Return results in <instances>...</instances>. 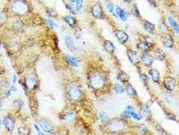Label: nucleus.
<instances>
[{
    "label": "nucleus",
    "instance_id": "f257e3e1",
    "mask_svg": "<svg viewBox=\"0 0 179 135\" xmlns=\"http://www.w3.org/2000/svg\"><path fill=\"white\" fill-rule=\"evenodd\" d=\"M11 10L18 16H23L27 13L28 10V4L23 1H15L12 4Z\"/></svg>",
    "mask_w": 179,
    "mask_h": 135
},
{
    "label": "nucleus",
    "instance_id": "f03ea898",
    "mask_svg": "<svg viewBox=\"0 0 179 135\" xmlns=\"http://www.w3.org/2000/svg\"><path fill=\"white\" fill-rule=\"evenodd\" d=\"M91 86L95 89H99L102 87L104 84L103 78L100 74L93 75L90 79Z\"/></svg>",
    "mask_w": 179,
    "mask_h": 135
},
{
    "label": "nucleus",
    "instance_id": "7ed1b4c3",
    "mask_svg": "<svg viewBox=\"0 0 179 135\" xmlns=\"http://www.w3.org/2000/svg\"><path fill=\"white\" fill-rule=\"evenodd\" d=\"M3 124L7 131L9 132H12L14 129L16 122H15L14 118L11 115H8L4 118Z\"/></svg>",
    "mask_w": 179,
    "mask_h": 135
},
{
    "label": "nucleus",
    "instance_id": "20e7f679",
    "mask_svg": "<svg viewBox=\"0 0 179 135\" xmlns=\"http://www.w3.org/2000/svg\"><path fill=\"white\" fill-rule=\"evenodd\" d=\"M39 126L41 129L45 132L51 133L54 130V125L51 121L48 120H45V119L40 120L39 121Z\"/></svg>",
    "mask_w": 179,
    "mask_h": 135
},
{
    "label": "nucleus",
    "instance_id": "39448f33",
    "mask_svg": "<svg viewBox=\"0 0 179 135\" xmlns=\"http://www.w3.org/2000/svg\"><path fill=\"white\" fill-rule=\"evenodd\" d=\"M81 91L80 88L76 85L71 86L68 91V97L71 100H78L81 96Z\"/></svg>",
    "mask_w": 179,
    "mask_h": 135
},
{
    "label": "nucleus",
    "instance_id": "423d86ee",
    "mask_svg": "<svg viewBox=\"0 0 179 135\" xmlns=\"http://www.w3.org/2000/svg\"><path fill=\"white\" fill-rule=\"evenodd\" d=\"M109 128L113 132H119L125 127V123L121 120L111 121L109 124Z\"/></svg>",
    "mask_w": 179,
    "mask_h": 135
},
{
    "label": "nucleus",
    "instance_id": "0eeeda50",
    "mask_svg": "<svg viewBox=\"0 0 179 135\" xmlns=\"http://www.w3.org/2000/svg\"><path fill=\"white\" fill-rule=\"evenodd\" d=\"M92 12L94 16L97 18H100L102 16V9L99 4H95L92 7Z\"/></svg>",
    "mask_w": 179,
    "mask_h": 135
},
{
    "label": "nucleus",
    "instance_id": "6e6552de",
    "mask_svg": "<svg viewBox=\"0 0 179 135\" xmlns=\"http://www.w3.org/2000/svg\"><path fill=\"white\" fill-rule=\"evenodd\" d=\"M65 45H66L67 48L69 49V51H71V52H73L76 50V46L74 45L73 41L72 38L69 35H67L65 37Z\"/></svg>",
    "mask_w": 179,
    "mask_h": 135
},
{
    "label": "nucleus",
    "instance_id": "1a4fd4ad",
    "mask_svg": "<svg viewBox=\"0 0 179 135\" xmlns=\"http://www.w3.org/2000/svg\"><path fill=\"white\" fill-rule=\"evenodd\" d=\"M26 86L30 89H33L36 85V80L33 76H30L26 79L25 81Z\"/></svg>",
    "mask_w": 179,
    "mask_h": 135
},
{
    "label": "nucleus",
    "instance_id": "9d476101",
    "mask_svg": "<svg viewBox=\"0 0 179 135\" xmlns=\"http://www.w3.org/2000/svg\"><path fill=\"white\" fill-rule=\"evenodd\" d=\"M65 60L67 61V62L69 65L72 66H74V67H77L78 66V62L76 60V58H75L74 57L71 56V55H69V54H67L65 55Z\"/></svg>",
    "mask_w": 179,
    "mask_h": 135
},
{
    "label": "nucleus",
    "instance_id": "9b49d317",
    "mask_svg": "<svg viewBox=\"0 0 179 135\" xmlns=\"http://www.w3.org/2000/svg\"><path fill=\"white\" fill-rule=\"evenodd\" d=\"M64 20H65V22H66V23H67L70 26H72V27L75 26L76 23H77L76 19L75 18H73V16H69V15L64 16Z\"/></svg>",
    "mask_w": 179,
    "mask_h": 135
},
{
    "label": "nucleus",
    "instance_id": "f8f14e48",
    "mask_svg": "<svg viewBox=\"0 0 179 135\" xmlns=\"http://www.w3.org/2000/svg\"><path fill=\"white\" fill-rule=\"evenodd\" d=\"M116 36L118 38V39L119 40V41H121V43L125 42L127 41V38H128V36H127V34L125 32L121 31H117L116 33Z\"/></svg>",
    "mask_w": 179,
    "mask_h": 135
},
{
    "label": "nucleus",
    "instance_id": "ddd939ff",
    "mask_svg": "<svg viewBox=\"0 0 179 135\" xmlns=\"http://www.w3.org/2000/svg\"><path fill=\"white\" fill-rule=\"evenodd\" d=\"M31 130L28 126H20L18 129L19 135H29L30 134Z\"/></svg>",
    "mask_w": 179,
    "mask_h": 135
},
{
    "label": "nucleus",
    "instance_id": "4468645a",
    "mask_svg": "<svg viewBox=\"0 0 179 135\" xmlns=\"http://www.w3.org/2000/svg\"><path fill=\"white\" fill-rule=\"evenodd\" d=\"M141 60H142L143 64L148 66V65H150L152 63L153 58H152V57L150 56V55H148V54H144V55H143L142 57H141Z\"/></svg>",
    "mask_w": 179,
    "mask_h": 135
},
{
    "label": "nucleus",
    "instance_id": "2eb2a0df",
    "mask_svg": "<svg viewBox=\"0 0 179 135\" xmlns=\"http://www.w3.org/2000/svg\"><path fill=\"white\" fill-rule=\"evenodd\" d=\"M165 85L168 89L173 90L174 89V86H175V81L173 79H170V78H169V79L168 78L165 81Z\"/></svg>",
    "mask_w": 179,
    "mask_h": 135
},
{
    "label": "nucleus",
    "instance_id": "dca6fc26",
    "mask_svg": "<svg viewBox=\"0 0 179 135\" xmlns=\"http://www.w3.org/2000/svg\"><path fill=\"white\" fill-rule=\"evenodd\" d=\"M169 22H170V25L172 27L174 31H176L177 33H179V25L177 23V22L176 21L174 18H172V17L169 18Z\"/></svg>",
    "mask_w": 179,
    "mask_h": 135
},
{
    "label": "nucleus",
    "instance_id": "f3484780",
    "mask_svg": "<svg viewBox=\"0 0 179 135\" xmlns=\"http://www.w3.org/2000/svg\"><path fill=\"white\" fill-rule=\"evenodd\" d=\"M116 13L117 14L118 16L120 17V18L123 21H125V20H126V19H127V16H126V15H125L124 11H123L121 7H117V9H116Z\"/></svg>",
    "mask_w": 179,
    "mask_h": 135
},
{
    "label": "nucleus",
    "instance_id": "a211bd4d",
    "mask_svg": "<svg viewBox=\"0 0 179 135\" xmlns=\"http://www.w3.org/2000/svg\"><path fill=\"white\" fill-rule=\"evenodd\" d=\"M104 45L105 49H106L107 51H109H109H110V52H112V51H114V45H113L112 43L110 42V41H106Z\"/></svg>",
    "mask_w": 179,
    "mask_h": 135
},
{
    "label": "nucleus",
    "instance_id": "6ab92c4d",
    "mask_svg": "<svg viewBox=\"0 0 179 135\" xmlns=\"http://www.w3.org/2000/svg\"><path fill=\"white\" fill-rule=\"evenodd\" d=\"M13 104L14 105V107L16 108V109L20 110L22 109V108L24 105V102L22 101L21 99H16V100L14 101V103Z\"/></svg>",
    "mask_w": 179,
    "mask_h": 135
},
{
    "label": "nucleus",
    "instance_id": "aec40b11",
    "mask_svg": "<svg viewBox=\"0 0 179 135\" xmlns=\"http://www.w3.org/2000/svg\"><path fill=\"white\" fill-rule=\"evenodd\" d=\"M74 117H75V113H73V111H70V112H68V113H65L64 116V119L65 120L71 121L74 118Z\"/></svg>",
    "mask_w": 179,
    "mask_h": 135
},
{
    "label": "nucleus",
    "instance_id": "412c9836",
    "mask_svg": "<svg viewBox=\"0 0 179 135\" xmlns=\"http://www.w3.org/2000/svg\"><path fill=\"white\" fill-rule=\"evenodd\" d=\"M150 75L152 76V79H153V80H154V81H156V82H157L158 80H159V74H158V72L156 71V70H151L150 71Z\"/></svg>",
    "mask_w": 179,
    "mask_h": 135
},
{
    "label": "nucleus",
    "instance_id": "4be33fe9",
    "mask_svg": "<svg viewBox=\"0 0 179 135\" xmlns=\"http://www.w3.org/2000/svg\"><path fill=\"white\" fill-rule=\"evenodd\" d=\"M164 45L166 46V47H172V45H173V41H172L171 37H168L164 41Z\"/></svg>",
    "mask_w": 179,
    "mask_h": 135
},
{
    "label": "nucleus",
    "instance_id": "5701e85b",
    "mask_svg": "<svg viewBox=\"0 0 179 135\" xmlns=\"http://www.w3.org/2000/svg\"><path fill=\"white\" fill-rule=\"evenodd\" d=\"M82 1H76V10L78 12L82 11Z\"/></svg>",
    "mask_w": 179,
    "mask_h": 135
},
{
    "label": "nucleus",
    "instance_id": "b1692460",
    "mask_svg": "<svg viewBox=\"0 0 179 135\" xmlns=\"http://www.w3.org/2000/svg\"><path fill=\"white\" fill-rule=\"evenodd\" d=\"M100 119L102 122H104L105 121L108 119V114L104 111H101L100 113Z\"/></svg>",
    "mask_w": 179,
    "mask_h": 135
},
{
    "label": "nucleus",
    "instance_id": "393cba45",
    "mask_svg": "<svg viewBox=\"0 0 179 135\" xmlns=\"http://www.w3.org/2000/svg\"><path fill=\"white\" fill-rule=\"evenodd\" d=\"M107 7H108L109 11L113 15V16H116V14L114 12V5L112 4V3H111V2H109L108 4H107Z\"/></svg>",
    "mask_w": 179,
    "mask_h": 135
},
{
    "label": "nucleus",
    "instance_id": "a878e982",
    "mask_svg": "<svg viewBox=\"0 0 179 135\" xmlns=\"http://www.w3.org/2000/svg\"><path fill=\"white\" fill-rule=\"evenodd\" d=\"M65 7H66V9H67V10L69 12L71 13V14H76V10H75V8H73V7L71 6L70 4H65Z\"/></svg>",
    "mask_w": 179,
    "mask_h": 135
},
{
    "label": "nucleus",
    "instance_id": "bb28decb",
    "mask_svg": "<svg viewBox=\"0 0 179 135\" xmlns=\"http://www.w3.org/2000/svg\"><path fill=\"white\" fill-rule=\"evenodd\" d=\"M47 23H48V24L49 25V26L51 28H52V29H54L55 28L57 27V24L55 23V22L53 21V20H52V19L49 18L47 20Z\"/></svg>",
    "mask_w": 179,
    "mask_h": 135
},
{
    "label": "nucleus",
    "instance_id": "cd10ccee",
    "mask_svg": "<svg viewBox=\"0 0 179 135\" xmlns=\"http://www.w3.org/2000/svg\"><path fill=\"white\" fill-rule=\"evenodd\" d=\"M114 89H115L116 92L118 93H122L123 91H124V89H123V86L119 84H115V86H114Z\"/></svg>",
    "mask_w": 179,
    "mask_h": 135
},
{
    "label": "nucleus",
    "instance_id": "c85d7f7f",
    "mask_svg": "<svg viewBox=\"0 0 179 135\" xmlns=\"http://www.w3.org/2000/svg\"><path fill=\"white\" fill-rule=\"evenodd\" d=\"M145 28H146V29L148 31H150V32H152V31H153L154 30V26L148 22H146V24H145Z\"/></svg>",
    "mask_w": 179,
    "mask_h": 135
},
{
    "label": "nucleus",
    "instance_id": "c756f323",
    "mask_svg": "<svg viewBox=\"0 0 179 135\" xmlns=\"http://www.w3.org/2000/svg\"><path fill=\"white\" fill-rule=\"evenodd\" d=\"M127 92H128L129 94H130V95H136L135 90L131 86V85L128 86V87H127Z\"/></svg>",
    "mask_w": 179,
    "mask_h": 135
},
{
    "label": "nucleus",
    "instance_id": "7c9ffc66",
    "mask_svg": "<svg viewBox=\"0 0 179 135\" xmlns=\"http://www.w3.org/2000/svg\"><path fill=\"white\" fill-rule=\"evenodd\" d=\"M119 79L122 81H125V80H128V76L125 73H120Z\"/></svg>",
    "mask_w": 179,
    "mask_h": 135
},
{
    "label": "nucleus",
    "instance_id": "2f4dec72",
    "mask_svg": "<svg viewBox=\"0 0 179 135\" xmlns=\"http://www.w3.org/2000/svg\"><path fill=\"white\" fill-rule=\"evenodd\" d=\"M131 115L133 118L134 119H135V120H141V116H139L138 114H137V113H135V112H134L133 111H131Z\"/></svg>",
    "mask_w": 179,
    "mask_h": 135
},
{
    "label": "nucleus",
    "instance_id": "473e14b6",
    "mask_svg": "<svg viewBox=\"0 0 179 135\" xmlns=\"http://www.w3.org/2000/svg\"><path fill=\"white\" fill-rule=\"evenodd\" d=\"M139 47L140 48V49H148V43L145 42L140 43V44L139 45Z\"/></svg>",
    "mask_w": 179,
    "mask_h": 135
},
{
    "label": "nucleus",
    "instance_id": "72a5a7b5",
    "mask_svg": "<svg viewBox=\"0 0 179 135\" xmlns=\"http://www.w3.org/2000/svg\"><path fill=\"white\" fill-rule=\"evenodd\" d=\"M9 91H17V88L16 86H15L14 84H13V85H12V86H10V87H9Z\"/></svg>",
    "mask_w": 179,
    "mask_h": 135
},
{
    "label": "nucleus",
    "instance_id": "f704fd0d",
    "mask_svg": "<svg viewBox=\"0 0 179 135\" xmlns=\"http://www.w3.org/2000/svg\"><path fill=\"white\" fill-rule=\"evenodd\" d=\"M142 111H141V113L143 114V115H145V114H147V112H148V111H147V108H142Z\"/></svg>",
    "mask_w": 179,
    "mask_h": 135
},
{
    "label": "nucleus",
    "instance_id": "c9c22d12",
    "mask_svg": "<svg viewBox=\"0 0 179 135\" xmlns=\"http://www.w3.org/2000/svg\"><path fill=\"white\" fill-rule=\"evenodd\" d=\"M139 132H141V133H144V132H146L147 130L145 127H142V128H140V130H139Z\"/></svg>",
    "mask_w": 179,
    "mask_h": 135
},
{
    "label": "nucleus",
    "instance_id": "e433bc0d",
    "mask_svg": "<svg viewBox=\"0 0 179 135\" xmlns=\"http://www.w3.org/2000/svg\"><path fill=\"white\" fill-rule=\"evenodd\" d=\"M16 80H17V77L16 76L15 74L13 75V83H14V84H16Z\"/></svg>",
    "mask_w": 179,
    "mask_h": 135
},
{
    "label": "nucleus",
    "instance_id": "4c0bfd02",
    "mask_svg": "<svg viewBox=\"0 0 179 135\" xmlns=\"http://www.w3.org/2000/svg\"><path fill=\"white\" fill-rule=\"evenodd\" d=\"M34 126H35V129H36V131H37V132H39V131H40V128H39V127H38V125H36V124H34Z\"/></svg>",
    "mask_w": 179,
    "mask_h": 135
},
{
    "label": "nucleus",
    "instance_id": "58836bf2",
    "mask_svg": "<svg viewBox=\"0 0 179 135\" xmlns=\"http://www.w3.org/2000/svg\"><path fill=\"white\" fill-rule=\"evenodd\" d=\"M38 135H45L44 132H43L42 131H39L38 132Z\"/></svg>",
    "mask_w": 179,
    "mask_h": 135
},
{
    "label": "nucleus",
    "instance_id": "ea45409f",
    "mask_svg": "<svg viewBox=\"0 0 179 135\" xmlns=\"http://www.w3.org/2000/svg\"><path fill=\"white\" fill-rule=\"evenodd\" d=\"M2 99H1V97H0V108H2Z\"/></svg>",
    "mask_w": 179,
    "mask_h": 135
},
{
    "label": "nucleus",
    "instance_id": "a19ab883",
    "mask_svg": "<svg viewBox=\"0 0 179 135\" xmlns=\"http://www.w3.org/2000/svg\"><path fill=\"white\" fill-rule=\"evenodd\" d=\"M2 124H3V120H0V126L2 125Z\"/></svg>",
    "mask_w": 179,
    "mask_h": 135
},
{
    "label": "nucleus",
    "instance_id": "79ce46f5",
    "mask_svg": "<svg viewBox=\"0 0 179 135\" xmlns=\"http://www.w3.org/2000/svg\"><path fill=\"white\" fill-rule=\"evenodd\" d=\"M0 46H1V43H0Z\"/></svg>",
    "mask_w": 179,
    "mask_h": 135
}]
</instances>
